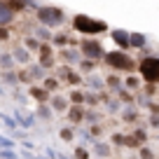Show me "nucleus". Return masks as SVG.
<instances>
[{
    "label": "nucleus",
    "instance_id": "obj_1",
    "mask_svg": "<svg viewBox=\"0 0 159 159\" xmlns=\"http://www.w3.org/2000/svg\"><path fill=\"white\" fill-rule=\"evenodd\" d=\"M73 26L80 30V33H89V35L105 30V24H103V21H94V19H89V16H75Z\"/></svg>",
    "mask_w": 159,
    "mask_h": 159
},
{
    "label": "nucleus",
    "instance_id": "obj_2",
    "mask_svg": "<svg viewBox=\"0 0 159 159\" xmlns=\"http://www.w3.org/2000/svg\"><path fill=\"white\" fill-rule=\"evenodd\" d=\"M140 75L148 82H159V59H143L140 61Z\"/></svg>",
    "mask_w": 159,
    "mask_h": 159
},
{
    "label": "nucleus",
    "instance_id": "obj_3",
    "mask_svg": "<svg viewBox=\"0 0 159 159\" xmlns=\"http://www.w3.org/2000/svg\"><path fill=\"white\" fill-rule=\"evenodd\" d=\"M108 63H110V68H117V70H134V61H131L124 52H112V54H108Z\"/></svg>",
    "mask_w": 159,
    "mask_h": 159
},
{
    "label": "nucleus",
    "instance_id": "obj_4",
    "mask_svg": "<svg viewBox=\"0 0 159 159\" xmlns=\"http://www.w3.org/2000/svg\"><path fill=\"white\" fill-rule=\"evenodd\" d=\"M38 16H40V21H42V24H47V26H56V24H61V21H63V12L56 10V7H42Z\"/></svg>",
    "mask_w": 159,
    "mask_h": 159
},
{
    "label": "nucleus",
    "instance_id": "obj_5",
    "mask_svg": "<svg viewBox=\"0 0 159 159\" xmlns=\"http://www.w3.org/2000/svg\"><path fill=\"white\" fill-rule=\"evenodd\" d=\"M82 54L89 56V59H98L103 54V47L98 42H94V40H87V42H82Z\"/></svg>",
    "mask_w": 159,
    "mask_h": 159
},
{
    "label": "nucleus",
    "instance_id": "obj_6",
    "mask_svg": "<svg viewBox=\"0 0 159 159\" xmlns=\"http://www.w3.org/2000/svg\"><path fill=\"white\" fill-rule=\"evenodd\" d=\"M12 19H14V12L10 10V5H7V2H0V26L10 24Z\"/></svg>",
    "mask_w": 159,
    "mask_h": 159
},
{
    "label": "nucleus",
    "instance_id": "obj_7",
    "mask_svg": "<svg viewBox=\"0 0 159 159\" xmlns=\"http://www.w3.org/2000/svg\"><path fill=\"white\" fill-rule=\"evenodd\" d=\"M115 42H119L122 47H126V45H129V38H126V33L117 30V33H115Z\"/></svg>",
    "mask_w": 159,
    "mask_h": 159
},
{
    "label": "nucleus",
    "instance_id": "obj_8",
    "mask_svg": "<svg viewBox=\"0 0 159 159\" xmlns=\"http://www.w3.org/2000/svg\"><path fill=\"white\" fill-rule=\"evenodd\" d=\"M143 35H131V45H143Z\"/></svg>",
    "mask_w": 159,
    "mask_h": 159
},
{
    "label": "nucleus",
    "instance_id": "obj_9",
    "mask_svg": "<svg viewBox=\"0 0 159 159\" xmlns=\"http://www.w3.org/2000/svg\"><path fill=\"white\" fill-rule=\"evenodd\" d=\"M54 108H56V110H63V108H66V101H63V98H56V101H54Z\"/></svg>",
    "mask_w": 159,
    "mask_h": 159
},
{
    "label": "nucleus",
    "instance_id": "obj_10",
    "mask_svg": "<svg viewBox=\"0 0 159 159\" xmlns=\"http://www.w3.org/2000/svg\"><path fill=\"white\" fill-rule=\"evenodd\" d=\"M47 89H56V80H47Z\"/></svg>",
    "mask_w": 159,
    "mask_h": 159
},
{
    "label": "nucleus",
    "instance_id": "obj_11",
    "mask_svg": "<svg viewBox=\"0 0 159 159\" xmlns=\"http://www.w3.org/2000/svg\"><path fill=\"white\" fill-rule=\"evenodd\" d=\"M5 38H7V30H5V28H0V40H5Z\"/></svg>",
    "mask_w": 159,
    "mask_h": 159
}]
</instances>
